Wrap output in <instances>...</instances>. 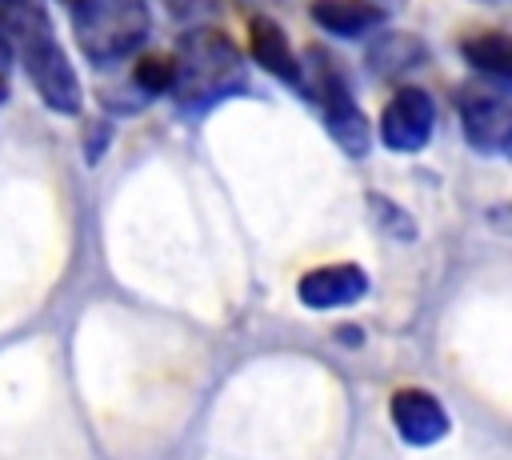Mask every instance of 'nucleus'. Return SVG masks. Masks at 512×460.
<instances>
[{
  "label": "nucleus",
  "instance_id": "f257e3e1",
  "mask_svg": "<svg viewBox=\"0 0 512 460\" xmlns=\"http://www.w3.org/2000/svg\"><path fill=\"white\" fill-rule=\"evenodd\" d=\"M0 52H12L40 100L60 112L76 116L84 104L80 76L56 40V28L40 0H0Z\"/></svg>",
  "mask_w": 512,
  "mask_h": 460
},
{
  "label": "nucleus",
  "instance_id": "f03ea898",
  "mask_svg": "<svg viewBox=\"0 0 512 460\" xmlns=\"http://www.w3.org/2000/svg\"><path fill=\"white\" fill-rule=\"evenodd\" d=\"M168 96L184 112H204L236 92H244V56L220 28H192L176 40L168 56Z\"/></svg>",
  "mask_w": 512,
  "mask_h": 460
},
{
  "label": "nucleus",
  "instance_id": "7ed1b4c3",
  "mask_svg": "<svg viewBox=\"0 0 512 460\" xmlns=\"http://www.w3.org/2000/svg\"><path fill=\"white\" fill-rule=\"evenodd\" d=\"M72 16L76 48L96 64L112 68L128 60L152 32V12L144 0H60Z\"/></svg>",
  "mask_w": 512,
  "mask_h": 460
},
{
  "label": "nucleus",
  "instance_id": "20e7f679",
  "mask_svg": "<svg viewBox=\"0 0 512 460\" xmlns=\"http://www.w3.org/2000/svg\"><path fill=\"white\" fill-rule=\"evenodd\" d=\"M300 92L312 96L320 104V116H324V128L328 136L348 152V156H364L368 144H372V128L340 72V64L328 60L324 48H308L304 64H300Z\"/></svg>",
  "mask_w": 512,
  "mask_h": 460
},
{
  "label": "nucleus",
  "instance_id": "39448f33",
  "mask_svg": "<svg viewBox=\"0 0 512 460\" xmlns=\"http://www.w3.org/2000/svg\"><path fill=\"white\" fill-rule=\"evenodd\" d=\"M456 116L468 144L484 156H504L512 140V88L508 80H464L456 88Z\"/></svg>",
  "mask_w": 512,
  "mask_h": 460
},
{
  "label": "nucleus",
  "instance_id": "423d86ee",
  "mask_svg": "<svg viewBox=\"0 0 512 460\" xmlns=\"http://www.w3.org/2000/svg\"><path fill=\"white\" fill-rule=\"evenodd\" d=\"M432 128H436V104L416 84L396 88L380 112V140L392 152H420L432 140Z\"/></svg>",
  "mask_w": 512,
  "mask_h": 460
},
{
  "label": "nucleus",
  "instance_id": "0eeeda50",
  "mask_svg": "<svg viewBox=\"0 0 512 460\" xmlns=\"http://www.w3.org/2000/svg\"><path fill=\"white\" fill-rule=\"evenodd\" d=\"M392 424H396L400 440L412 444V448H428V444H436V440L448 436V412L424 388H400V392H392Z\"/></svg>",
  "mask_w": 512,
  "mask_h": 460
},
{
  "label": "nucleus",
  "instance_id": "6e6552de",
  "mask_svg": "<svg viewBox=\"0 0 512 460\" xmlns=\"http://www.w3.org/2000/svg\"><path fill=\"white\" fill-rule=\"evenodd\" d=\"M368 292V276L360 264H324L300 276L296 296L304 308H344Z\"/></svg>",
  "mask_w": 512,
  "mask_h": 460
},
{
  "label": "nucleus",
  "instance_id": "1a4fd4ad",
  "mask_svg": "<svg viewBox=\"0 0 512 460\" xmlns=\"http://www.w3.org/2000/svg\"><path fill=\"white\" fill-rule=\"evenodd\" d=\"M248 52H252L256 68H264L268 76L300 88V60H296L284 28L272 16H252V24H248Z\"/></svg>",
  "mask_w": 512,
  "mask_h": 460
},
{
  "label": "nucleus",
  "instance_id": "9d476101",
  "mask_svg": "<svg viewBox=\"0 0 512 460\" xmlns=\"http://www.w3.org/2000/svg\"><path fill=\"white\" fill-rule=\"evenodd\" d=\"M308 12L324 32L348 36V40H356V36H364L388 20V12L376 0H312Z\"/></svg>",
  "mask_w": 512,
  "mask_h": 460
},
{
  "label": "nucleus",
  "instance_id": "9b49d317",
  "mask_svg": "<svg viewBox=\"0 0 512 460\" xmlns=\"http://www.w3.org/2000/svg\"><path fill=\"white\" fill-rule=\"evenodd\" d=\"M460 52L484 80H508L512 76V40L504 32H476L460 44Z\"/></svg>",
  "mask_w": 512,
  "mask_h": 460
},
{
  "label": "nucleus",
  "instance_id": "f8f14e48",
  "mask_svg": "<svg viewBox=\"0 0 512 460\" xmlns=\"http://www.w3.org/2000/svg\"><path fill=\"white\" fill-rule=\"evenodd\" d=\"M416 64H424V44L408 32H384L376 44H368V68L376 76H400Z\"/></svg>",
  "mask_w": 512,
  "mask_h": 460
},
{
  "label": "nucleus",
  "instance_id": "ddd939ff",
  "mask_svg": "<svg viewBox=\"0 0 512 460\" xmlns=\"http://www.w3.org/2000/svg\"><path fill=\"white\" fill-rule=\"evenodd\" d=\"M372 208H376V224L380 228H392L400 240H408L416 228H412V220L404 216V208H396L392 200H384V196H372Z\"/></svg>",
  "mask_w": 512,
  "mask_h": 460
}]
</instances>
